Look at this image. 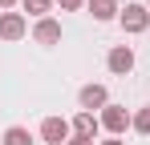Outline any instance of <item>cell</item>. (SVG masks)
Returning a JSON list of instances; mask_svg holds the SVG:
<instances>
[{
    "mask_svg": "<svg viewBox=\"0 0 150 145\" xmlns=\"http://www.w3.org/2000/svg\"><path fill=\"white\" fill-rule=\"evenodd\" d=\"M98 121H101V129H105L110 137H126V129H134V113H130L126 105H114V101L98 113Z\"/></svg>",
    "mask_w": 150,
    "mask_h": 145,
    "instance_id": "cell-1",
    "label": "cell"
},
{
    "mask_svg": "<svg viewBox=\"0 0 150 145\" xmlns=\"http://www.w3.org/2000/svg\"><path fill=\"white\" fill-rule=\"evenodd\" d=\"M118 24H122V32L138 36V32L150 28V8H146V4H126L122 12H118Z\"/></svg>",
    "mask_w": 150,
    "mask_h": 145,
    "instance_id": "cell-2",
    "label": "cell"
},
{
    "mask_svg": "<svg viewBox=\"0 0 150 145\" xmlns=\"http://www.w3.org/2000/svg\"><path fill=\"white\" fill-rule=\"evenodd\" d=\"M69 137H73V125L65 117H45L41 121V141L45 145H69Z\"/></svg>",
    "mask_w": 150,
    "mask_h": 145,
    "instance_id": "cell-3",
    "label": "cell"
},
{
    "mask_svg": "<svg viewBox=\"0 0 150 145\" xmlns=\"http://www.w3.org/2000/svg\"><path fill=\"white\" fill-rule=\"evenodd\" d=\"M77 105H81V109H85V113H93V109H105V105H110V89H105V85H98V81H93V85H81V93H77Z\"/></svg>",
    "mask_w": 150,
    "mask_h": 145,
    "instance_id": "cell-4",
    "label": "cell"
},
{
    "mask_svg": "<svg viewBox=\"0 0 150 145\" xmlns=\"http://www.w3.org/2000/svg\"><path fill=\"white\" fill-rule=\"evenodd\" d=\"M105 69L114 72V77H126V72L134 69V48L130 45H114L110 56H105Z\"/></svg>",
    "mask_w": 150,
    "mask_h": 145,
    "instance_id": "cell-5",
    "label": "cell"
},
{
    "mask_svg": "<svg viewBox=\"0 0 150 145\" xmlns=\"http://www.w3.org/2000/svg\"><path fill=\"white\" fill-rule=\"evenodd\" d=\"M28 32L25 12H0V40H21Z\"/></svg>",
    "mask_w": 150,
    "mask_h": 145,
    "instance_id": "cell-6",
    "label": "cell"
},
{
    "mask_svg": "<svg viewBox=\"0 0 150 145\" xmlns=\"http://www.w3.org/2000/svg\"><path fill=\"white\" fill-rule=\"evenodd\" d=\"M33 40H37V45H45V48H53L57 40H61V20H53V16L37 20V24H33Z\"/></svg>",
    "mask_w": 150,
    "mask_h": 145,
    "instance_id": "cell-7",
    "label": "cell"
},
{
    "mask_svg": "<svg viewBox=\"0 0 150 145\" xmlns=\"http://www.w3.org/2000/svg\"><path fill=\"white\" fill-rule=\"evenodd\" d=\"M69 125H73V133H77V137H98V129H101L98 113H85V109H81V113H77Z\"/></svg>",
    "mask_w": 150,
    "mask_h": 145,
    "instance_id": "cell-8",
    "label": "cell"
},
{
    "mask_svg": "<svg viewBox=\"0 0 150 145\" xmlns=\"http://www.w3.org/2000/svg\"><path fill=\"white\" fill-rule=\"evenodd\" d=\"M85 8H89V16H93L98 24H105V20H118V12H122V8H118L114 0H89Z\"/></svg>",
    "mask_w": 150,
    "mask_h": 145,
    "instance_id": "cell-9",
    "label": "cell"
},
{
    "mask_svg": "<svg viewBox=\"0 0 150 145\" xmlns=\"http://www.w3.org/2000/svg\"><path fill=\"white\" fill-rule=\"evenodd\" d=\"M53 4H57V0H21V8H25L28 16H37V20H45V16H49Z\"/></svg>",
    "mask_w": 150,
    "mask_h": 145,
    "instance_id": "cell-10",
    "label": "cell"
},
{
    "mask_svg": "<svg viewBox=\"0 0 150 145\" xmlns=\"http://www.w3.org/2000/svg\"><path fill=\"white\" fill-rule=\"evenodd\" d=\"M4 145H33V133L25 125H8L4 129Z\"/></svg>",
    "mask_w": 150,
    "mask_h": 145,
    "instance_id": "cell-11",
    "label": "cell"
},
{
    "mask_svg": "<svg viewBox=\"0 0 150 145\" xmlns=\"http://www.w3.org/2000/svg\"><path fill=\"white\" fill-rule=\"evenodd\" d=\"M134 133H142V137H150V105L134 113Z\"/></svg>",
    "mask_w": 150,
    "mask_h": 145,
    "instance_id": "cell-12",
    "label": "cell"
},
{
    "mask_svg": "<svg viewBox=\"0 0 150 145\" xmlns=\"http://www.w3.org/2000/svg\"><path fill=\"white\" fill-rule=\"evenodd\" d=\"M57 4H61L65 12H77V8H85V0H57Z\"/></svg>",
    "mask_w": 150,
    "mask_h": 145,
    "instance_id": "cell-13",
    "label": "cell"
},
{
    "mask_svg": "<svg viewBox=\"0 0 150 145\" xmlns=\"http://www.w3.org/2000/svg\"><path fill=\"white\" fill-rule=\"evenodd\" d=\"M69 145H98V141H93V137H77V133H73V137H69Z\"/></svg>",
    "mask_w": 150,
    "mask_h": 145,
    "instance_id": "cell-14",
    "label": "cell"
},
{
    "mask_svg": "<svg viewBox=\"0 0 150 145\" xmlns=\"http://www.w3.org/2000/svg\"><path fill=\"white\" fill-rule=\"evenodd\" d=\"M16 4H21V0H0V12H12Z\"/></svg>",
    "mask_w": 150,
    "mask_h": 145,
    "instance_id": "cell-15",
    "label": "cell"
},
{
    "mask_svg": "<svg viewBox=\"0 0 150 145\" xmlns=\"http://www.w3.org/2000/svg\"><path fill=\"white\" fill-rule=\"evenodd\" d=\"M98 145H126L122 137H105V141H98Z\"/></svg>",
    "mask_w": 150,
    "mask_h": 145,
    "instance_id": "cell-16",
    "label": "cell"
},
{
    "mask_svg": "<svg viewBox=\"0 0 150 145\" xmlns=\"http://www.w3.org/2000/svg\"><path fill=\"white\" fill-rule=\"evenodd\" d=\"M146 8H150V0H146Z\"/></svg>",
    "mask_w": 150,
    "mask_h": 145,
    "instance_id": "cell-17",
    "label": "cell"
}]
</instances>
